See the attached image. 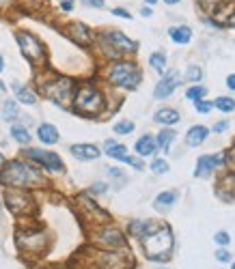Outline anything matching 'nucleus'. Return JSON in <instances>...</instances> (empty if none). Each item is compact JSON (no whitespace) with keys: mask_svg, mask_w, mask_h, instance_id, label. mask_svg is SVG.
Segmentation results:
<instances>
[{"mask_svg":"<svg viewBox=\"0 0 235 269\" xmlns=\"http://www.w3.org/2000/svg\"><path fill=\"white\" fill-rule=\"evenodd\" d=\"M0 183L7 190H33V188H43L45 177L33 161L26 159H11L4 161L0 168Z\"/></svg>","mask_w":235,"mask_h":269,"instance_id":"1","label":"nucleus"},{"mask_svg":"<svg viewBox=\"0 0 235 269\" xmlns=\"http://www.w3.org/2000/svg\"><path fill=\"white\" fill-rule=\"evenodd\" d=\"M134 263L127 248L123 250H102L89 248L78 254V269H127Z\"/></svg>","mask_w":235,"mask_h":269,"instance_id":"2","label":"nucleus"},{"mask_svg":"<svg viewBox=\"0 0 235 269\" xmlns=\"http://www.w3.org/2000/svg\"><path fill=\"white\" fill-rule=\"evenodd\" d=\"M143 243V250H145V256L154 263H166L170 259V250H173V243H175V237H173V231H170L168 224L164 222H157V226L151 232L140 239Z\"/></svg>","mask_w":235,"mask_h":269,"instance_id":"3","label":"nucleus"},{"mask_svg":"<svg viewBox=\"0 0 235 269\" xmlns=\"http://www.w3.org/2000/svg\"><path fill=\"white\" fill-rule=\"evenodd\" d=\"M72 108L80 116H99L106 110V95L93 82H84L74 88Z\"/></svg>","mask_w":235,"mask_h":269,"instance_id":"4","label":"nucleus"},{"mask_svg":"<svg viewBox=\"0 0 235 269\" xmlns=\"http://www.w3.org/2000/svg\"><path fill=\"white\" fill-rule=\"evenodd\" d=\"M15 243L24 256L37 259L43 256L50 248V235L39 226H20L15 232Z\"/></svg>","mask_w":235,"mask_h":269,"instance_id":"5","label":"nucleus"},{"mask_svg":"<svg viewBox=\"0 0 235 269\" xmlns=\"http://www.w3.org/2000/svg\"><path fill=\"white\" fill-rule=\"evenodd\" d=\"M106 80L119 88L132 91V88H136L140 84V80H143V71H140V67L134 61L121 58V61H113V65L106 71Z\"/></svg>","mask_w":235,"mask_h":269,"instance_id":"6","label":"nucleus"},{"mask_svg":"<svg viewBox=\"0 0 235 269\" xmlns=\"http://www.w3.org/2000/svg\"><path fill=\"white\" fill-rule=\"evenodd\" d=\"M97 45L108 61H121L125 54L136 52V43L121 31H104L97 37Z\"/></svg>","mask_w":235,"mask_h":269,"instance_id":"7","label":"nucleus"},{"mask_svg":"<svg viewBox=\"0 0 235 269\" xmlns=\"http://www.w3.org/2000/svg\"><path fill=\"white\" fill-rule=\"evenodd\" d=\"M74 88H76L74 80L72 77H65V76H52L48 80H41V93L63 108L72 106Z\"/></svg>","mask_w":235,"mask_h":269,"instance_id":"8","label":"nucleus"},{"mask_svg":"<svg viewBox=\"0 0 235 269\" xmlns=\"http://www.w3.org/2000/svg\"><path fill=\"white\" fill-rule=\"evenodd\" d=\"M15 41H17V45H20L22 56H24L31 65H35V67L45 65V61H48V52H45L43 41H41L37 35H33L31 31H17Z\"/></svg>","mask_w":235,"mask_h":269,"instance_id":"9","label":"nucleus"},{"mask_svg":"<svg viewBox=\"0 0 235 269\" xmlns=\"http://www.w3.org/2000/svg\"><path fill=\"white\" fill-rule=\"evenodd\" d=\"M91 241H93V246L95 248H102V250H123V248H127V239H125V235H123V231L113 226L110 222L93 229Z\"/></svg>","mask_w":235,"mask_h":269,"instance_id":"10","label":"nucleus"},{"mask_svg":"<svg viewBox=\"0 0 235 269\" xmlns=\"http://www.w3.org/2000/svg\"><path fill=\"white\" fill-rule=\"evenodd\" d=\"M76 211H78L80 218L84 220V222H89L93 229L110 222L108 211H104V209L97 205V200H93L89 194H78L76 196Z\"/></svg>","mask_w":235,"mask_h":269,"instance_id":"11","label":"nucleus"},{"mask_svg":"<svg viewBox=\"0 0 235 269\" xmlns=\"http://www.w3.org/2000/svg\"><path fill=\"white\" fill-rule=\"evenodd\" d=\"M4 205L13 215L20 218H28L35 213V198L28 190H7L4 192Z\"/></svg>","mask_w":235,"mask_h":269,"instance_id":"12","label":"nucleus"},{"mask_svg":"<svg viewBox=\"0 0 235 269\" xmlns=\"http://www.w3.org/2000/svg\"><path fill=\"white\" fill-rule=\"evenodd\" d=\"M22 155H24L26 159H31L35 166H41V168H45L50 172L65 170V164H63L61 155H56L54 151H45V149H24Z\"/></svg>","mask_w":235,"mask_h":269,"instance_id":"13","label":"nucleus"},{"mask_svg":"<svg viewBox=\"0 0 235 269\" xmlns=\"http://www.w3.org/2000/svg\"><path fill=\"white\" fill-rule=\"evenodd\" d=\"M179 84H181L179 71H175V69L168 71V74H164V77L156 84L154 97H156V99H166V97H170V95L175 93V88H177Z\"/></svg>","mask_w":235,"mask_h":269,"instance_id":"14","label":"nucleus"},{"mask_svg":"<svg viewBox=\"0 0 235 269\" xmlns=\"http://www.w3.org/2000/svg\"><path fill=\"white\" fill-rule=\"evenodd\" d=\"M65 35L74 41V43H78L82 47H89L93 43V31L86 26V24H82V22L67 24V26H65Z\"/></svg>","mask_w":235,"mask_h":269,"instance_id":"15","label":"nucleus"},{"mask_svg":"<svg viewBox=\"0 0 235 269\" xmlns=\"http://www.w3.org/2000/svg\"><path fill=\"white\" fill-rule=\"evenodd\" d=\"M69 151L76 159H82V161H91V159H97L102 151H99V147L95 145H89V142H82V145H72L69 147Z\"/></svg>","mask_w":235,"mask_h":269,"instance_id":"16","label":"nucleus"},{"mask_svg":"<svg viewBox=\"0 0 235 269\" xmlns=\"http://www.w3.org/2000/svg\"><path fill=\"white\" fill-rule=\"evenodd\" d=\"M156 226H157V222H154V220H132V222L127 224V232L140 241V239H143L147 232L154 231Z\"/></svg>","mask_w":235,"mask_h":269,"instance_id":"17","label":"nucleus"},{"mask_svg":"<svg viewBox=\"0 0 235 269\" xmlns=\"http://www.w3.org/2000/svg\"><path fill=\"white\" fill-rule=\"evenodd\" d=\"M207 136H209V127H205V125H192L186 134V145L188 147H198L207 140Z\"/></svg>","mask_w":235,"mask_h":269,"instance_id":"18","label":"nucleus"},{"mask_svg":"<svg viewBox=\"0 0 235 269\" xmlns=\"http://www.w3.org/2000/svg\"><path fill=\"white\" fill-rule=\"evenodd\" d=\"M37 138L43 142V145H56L61 140V134H58L56 125L52 123H41L39 129H37Z\"/></svg>","mask_w":235,"mask_h":269,"instance_id":"19","label":"nucleus"},{"mask_svg":"<svg viewBox=\"0 0 235 269\" xmlns=\"http://www.w3.org/2000/svg\"><path fill=\"white\" fill-rule=\"evenodd\" d=\"M216 194H218L220 198H225V200L235 198V172H229V175H225L220 179Z\"/></svg>","mask_w":235,"mask_h":269,"instance_id":"20","label":"nucleus"},{"mask_svg":"<svg viewBox=\"0 0 235 269\" xmlns=\"http://www.w3.org/2000/svg\"><path fill=\"white\" fill-rule=\"evenodd\" d=\"M134 149H136V155H138V157H149V155H154V153L157 151L156 138H154V136H149V134L140 136V138L136 140V145H134Z\"/></svg>","mask_w":235,"mask_h":269,"instance_id":"21","label":"nucleus"},{"mask_svg":"<svg viewBox=\"0 0 235 269\" xmlns=\"http://www.w3.org/2000/svg\"><path fill=\"white\" fill-rule=\"evenodd\" d=\"M154 121L160 123V125H177L181 121V115L175 108H162L154 115Z\"/></svg>","mask_w":235,"mask_h":269,"instance_id":"22","label":"nucleus"},{"mask_svg":"<svg viewBox=\"0 0 235 269\" xmlns=\"http://www.w3.org/2000/svg\"><path fill=\"white\" fill-rule=\"evenodd\" d=\"M211 172H214V159H211V155H201V157L196 159L195 177L196 179H207V177H211Z\"/></svg>","mask_w":235,"mask_h":269,"instance_id":"23","label":"nucleus"},{"mask_svg":"<svg viewBox=\"0 0 235 269\" xmlns=\"http://www.w3.org/2000/svg\"><path fill=\"white\" fill-rule=\"evenodd\" d=\"M13 88H15V97H17V101H20V104H26V106H35V104H37L39 97H37V93H35L33 88L22 86L20 82H15Z\"/></svg>","mask_w":235,"mask_h":269,"instance_id":"24","label":"nucleus"},{"mask_svg":"<svg viewBox=\"0 0 235 269\" xmlns=\"http://www.w3.org/2000/svg\"><path fill=\"white\" fill-rule=\"evenodd\" d=\"M177 202V192H173V190H166V192H160L156 196V202L154 207L157 209V211H168L170 207Z\"/></svg>","mask_w":235,"mask_h":269,"instance_id":"25","label":"nucleus"},{"mask_svg":"<svg viewBox=\"0 0 235 269\" xmlns=\"http://www.w3.org/2000/svg\"><path fill=\"white\" fill-rule=\"evenodd\" d=\"M175 138H177V131L170 129V127H164L162 131H157V136H156V147L166 153V151H170V145H173Z\"/></svg>","mask_w":235,"mask_h":269,"instance_id":"26","label":"nucleus"},{"mask_svg":"<svg viewBox=\"0 0 235 269\" xmlns=\"http://www.w3.org/2000/svg\"><path fill=\"white\" fill-rule=\"evenodd\" d=\"M168 37L177 45H188L192 41V31L188 26H173L168 28Z\"/></svg>","mask_w":235,"mask_h":269,"instance_id":"27","label":"nucleus"},{"mask_svg":"<svg viewBox=\"0 0 235 269\" xmlns=\"http://www.w3.org/2000/svg\"><path fill=\"white\" fill-rule=\"evenodd\" d=\"M104 151L108 157H113V159H121L127 155V147L125 145H121V142H115V140H106V145H104Z\"/></svg>","mask_w":235,"mask_h":269,"instance_id":"28","label":"nucleus"},{"mask_svg":"<svg viewBox=\"0 0 235 269\" xmlns=\"http://www.w3.org/2000/svg\"><path fill=\"white\" fill-rule=\"evenodd\" d=\"M11 138L15 142H20V145H28L31 142V131L26 129V125H20V123H13L11 125Z\"/></svg>","mask_w":235,"mask_h":269,"instance_id":"29","label":"nucleus"},{"mask_svg":"<svg viewBox=\"0 0 235 269\" xmlns=\"http://www.w3.org/2000/svg\"><path fill=\"white\" fill-rule=\"evenodd\" d=\"M20 116V110H17V104L13 99H7L2 104V121H15Z\"/></svg>","mask_w":235,"mask_h":269,"instance_id":"30","label":"nucleus"},{"mask_svg":"<svg viewBox=\"0 0 235 269\" xmlns=\"http://www.w3.org/2000/svg\"><path fill=\"white\" fill-rule=\"evenodd\" d=\"M211 108H218L220 112L229 115V112L235 110V99L233 97H216L214 101H211Z\"/></svg>","mask_w":235,"mask_h":269,"instance_id":"31","label":"nucleus"},{"mask_svg":"<svg viewBox=\"0 0 235 269\" xmlns=\"http://www.w3.org/2000/svg\"><path fill=\"white\" fill-rule=\"evenodd\" d=\"M149 65H151V69L157 71V74H164V69H166V54H164V52H154L149 56Z\"/></svg>","mask_w":235,"mask_h":269,"instance_id":"32","label":"nucleus"},{"mask_svg":"<svg viewBox=\"0 0 235 269\" xmlns=\"http://www.w3.org/2000/svg\"><path fill=\"white\" fill-rule=\"evenodd\" d=\"M205 95H207V88L201 86V84H192L186 91V99H190V101H195V104H196V101L205 99Z\"/></svg>","mask_w":235,"mask_h":269,"instance_id":"33","label":"nucleus"},{"mask_svg":"<svg viewBox=\"0 0 235 269\" xmlns=\"http://www.w3.org/2000/svg\"><path fill=\"white\" fill-rule=\"evenodd\" d=\"M113 131H115L117 136H127V134H132V131H134V121H130V118H123V121L115 123Z\"/></svg>","mask_w":235,"mask_h":269,"instance_id":"34","label":"nucleus"},{"mask_svg":"<svg viewBox=\"0 0 235 269\" xmlns=\"http://www.w3.org/2000/svg\"><path fill=\"white\" fill-rule=\"evenodd\" d=\"M186 80L192 82V84H198V82L203 80V69L198 67V65H190L186 71Z\"/></svg>","mask_w":235,"mask_h":269,"instance_id":"35","label":"nucleus"},{"mask_svg":"<svg viewBox=\"0 0 235 269\" xmlns=\"http://www.w3.org/2000/svg\"><path fill=\"white\" fill-rule=\"evenodd\" d=\"M151 172L154 175H166V172L170 170V166H168V161L166 159H162V157H156L154 161H151Z\"/></svg>","mask_w":235,"mask_h":269,"instance_id":"36","label":"nucleus"},{"mask_svg":"<svg viewBox=\"0 0 235 269\" xmlns=\"http://www.w3.org/2000/svg\"><path fill=\"white\" fill-rule=\"evenodd\" d=\"M214 241L218 243L220 248H227L229 243H231V237H229V232H227V231H218V232L214 235Z\"/></svg>","mask_w":235,"mask_h":269,"instance_id":"37","label":"nucleus"},{"mask_svg":"<svg viewBox=\"0 0 235 269\" xmlns=\"http://www.w3.org/2000/svg\"><path fill=\"white\" fill-rule=\"evenodd\" d=\"M216 261H218V263H231L233 254L229 252L227 248H220V250H216Z\"/></svg>","mask_w":235,"mask_h":269,"instance_id":"38","label":"nucleus"},{"mask_svg":"<svg viewBox=\"0 0 235 269\" xmlns=\"http://www.w3.org/2000/svg\"><path fill=\"white\" fill-rule=\"evenodd\" d=\"M211 159H214V170L222 168V166H227V151H220L218 155H211Z\"/></svg>","mask_w":235,"mask_h":269,"instance_id":"39","label":"nucleus"},{"mask_svg":"<svg viewBox=\"0 0 235 269\" xmlns=\"http://www.w3.org/2000/svg\"><path fill=\"white\" fill-rule=\"evenodd\" d=\"M123 161H125V164H130L132 168H136V170H143V168H145L143 159H138V157H132V155H125V157H123Z\"/></svg>","mask_w":235,"mask_h":269,"instance_id":"40","label":"nucleus"},{"mask_svg":"<svg viewBox=\"0 0 235 269\" xmlns=\"http://www.w3.org/2000/svg\"><path fill=\"white\" fill-rule=\"evenodd\" d=\"M195 108H196V112H198V115H207V112L211 110V101H205V99H201V101H196V104H195Z\"/></svg>","mask_w":235,"mask_h":269,"instance_id":"41","label":"nucleus"},{"mask_svg":"<svg viewBox=\"0 0 235 269\" xmlns=\"http://www.w3.org/2000/svg\"><path fill=\"white\" fill-rule=\"evenodd\" d=\"M89 192L91 194H106V192H108V185H106V183H95V185H91Z\"/></svg>","mask_w":235,"mask_h":269,"instance_id":"42","label":"nucleus"},{"mask_svg":"<svg viewBox=\"0 0 235 269\" xmlns=\"http://www.w3.org/2000/svg\"><path fill=\"white\" fill-rule=\"evenodd\" d=\"M113 15H117V17H125V20H132V13H130V11H125V9H121V7L113 9Z\"/></svg>","mask_w":235,"mask_h":269,"instance_id":"43","label":"nucleus"},{"mask_svg":"<svg viewBox=\"0 0 235 269\" xmlns=\"http://www.w3.org/2000/svg\"><path fill=\"white\" fill-rule=\"evenodd\" d=\"M227 166L231 168V172H235V149L233 151H227Z\"/></svg>","mask_w":235,"mask_h":269,"instance_id":"44","label":"nucleus"},{"mask_svg":"<svg viewBox=\"0 0 235 269\" xmlns=\"http://www.w3.org/2000/svg\"><path fill=\"white\" fill-rule=\"evenodd\" d=\"M229 129V121H218L214 125V131L216 134H222V131H227Z\"/></svg>","mask_w":235,"mask_h":269,"instance_id":"45","label":"nucleus"},{"mask_svg":"<svg viewBox=\"0 0 235 269\" xmlns=\"http://www.w3.org/2000/svg\"><path fill=\"white\" fill-rule=\"evenodd\" d=\"M61 9L69 13V11H74V0H67V2H61Z\"/></svg>","mask_w":235,"mask_h":269,"instance_id":"46","label":"nucleus"},{"mask_svg":"<svg viewBox=\"0 0 235 269\" xmlns=\"http://www.w3.org/2000/svg\"><path fill=\"white\" fill-rule=\"evenodd\" d=\"M84 4H89V7H104V0H84Z\"/></svg>","mask_w":235,"mask_h":269,"instance_id":"47","label":"nucleus"},{"mask_svg":"<svg viewBox=\"0 0 235 269\" xmlns=\"http://www.w3.org/2000/svg\"><path fill=\"white\" fill-rule=\"evenodd\" d=\"M227 86L231 88V91H235V74H231V76L227 77Z\"/></svg>","mask_w":235,"mask_h":269,"instance_id":"48","label":"nucleus"},{"mask_svg":"<svg viewBox=\"0 0 235 269\" xmlns=\"http://www.w3.org/2000/svg\"><path fill=\"white\" fill-rule=\"evenodd\" d=\"M108 175H110V177H119V179H123V172H121L119 168H108Z\"/></svg>","mask_w":235,"mask_h":269,"instance_id":"49","label":"nucleus"},{"mask_svg":"<svg viewBox=\"0 0 235 269\" xmlns=\"http://www.w3.org/2000/svg\"><path fill=\"white\" fill-rule=\"evenodd\" d=\"M140 13H143V15H145V17H149V15H151V13H154V11H151V9H149V7H145V9H143V11H140Z\"/></svg>","mask_w":235,"mask_h":269,"instance_id":"50","label":"nucleus"},{"mask_svg":"<svg viewBox=\"0 0 235 269\" xmlns=\"http://www.w3.org/2000/svg\"><path fill=\"white\" fill-rule=\"evenodd\" d=\"M166 4H177V2H181V0H164Z\"/></svg>","mask_w":235,"mask_h":269,"instance_id":"51","label":"nucleus"},{"mask_svg":"<svg viewBox=\"0 0 235 269\" xmlns=\"http://www.w3.org/2000/svg\"><path fill=\"white\" fill-rule=\"evenodd\" d=\"M4 71V61H2V56H0V74Z\"/></svg>","mask_w":235,"mask_h":269,"instance_id":"52","label":"nucleus"},{"mask_svg":"<svg viewBox=\"0 0 235 269\" xmlns=\"http://www.w3.org/2000/svg\"><path fill=\"white\" fill-rule=\"evenodd\" d=\"M2 164H4V155L0 153V168H2Z\"/></svg>","mask_w":235,"mask_h":269,"instance_id":"53","label":"nucleus"},{"mask_svg":"<svg viewBox=\"0 0 235 269\" xmlns=\"http://www.w3.org/2000/svg\"><path fill=\"white\" fill-rule=\"evenodd\" d=\"M11 0H0V7H2V4H9Z\"/></svg>","mask_w":235,"mask_h":269,"instance_id":"54","label":"nucleus"},{"mask_svg":"<svg viewBox=\"0 0 235 269\" xmlns=\"http://www.w3.org/2000/svg\"><path fill=\"white\" fill-rule=\"evenodd\" d=\"M231 263H233V265H231V269H235V261H231Z\"/></svg>","mask_w":235,"mask_h":269,"instance_id":"55","label":"nucleus"},{"mask_svg":"<svg viewBox=\"0 0 235 269\" xmlns=\"http://www.w3.org/2000/svg\"><path fill=\"white\" fill-rule=\"evenodd\" d=\"M0 215H2V205H0Z\"/></svg>","mask_w":235,"mask_h":269,"instance_id":"56","label":"nucleus"},{"mask_svg":"<svg viewBox=\"0 0 235 269\" xmlns=\"http://www.w3.org/2000/svg\"><path fill=\"white\" fill-rule=\"evenodd\" d=\"M58 2H67V0H58Z\"/></svg>","mask_w":235,"mask_h":269,"instance_id":"57","label":"nucleus"},{"mask_svg":"<svg viewBox=\"0 0 235 269\" xmlns=\"http://www.w3.org/2000/svg\"><path fill=\"white\" fill-rule=\"evenodd\" d=\"M50 269H54V267H50Z\"/></svg>","mask_w":235,"mask_h":269,"instance_id":"58","label":"nucleus"}]
</instances>
